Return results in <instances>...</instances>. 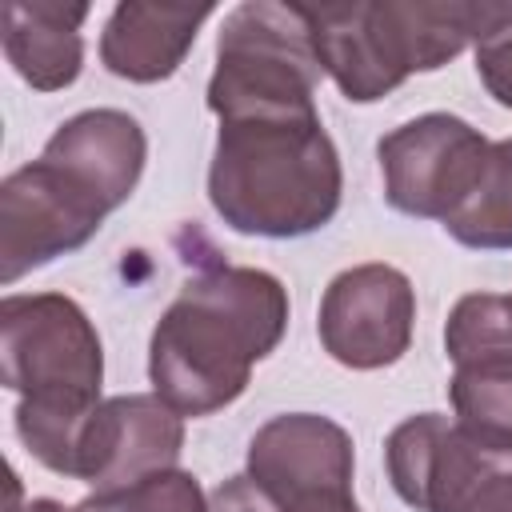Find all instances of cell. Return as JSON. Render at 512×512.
<instances>
[{"label": "cell", "mask_w": 512, "mask_h": 512, "mask_svg": "<svg viewBox=\"0 0 512 512\" xmlns=\"http://www.w3.org/2000/svg\"><path fill=\"white\" fill-rule=\"evenodd\" d=\"M356 448L344 424L320 412H280L264 420L244 456V476L276 504L312 492H352Z\"/></svg>", "instance_id": "obj_11"}, {"label": "cell", "mask_w": 512, "mask_h": 512, "mask_svg": "<svg viewBox=\"0 0 512 512\" xmlns=\"http://www.w3.org/2000/svg\"><path fill=\"white\" fill-rule=\"evenodd\" d=\"M492 140L456 112H424L380 136L384 200L400 216L448 220L476 188Z\"/></svg>", "instance_id": "obj_7"}, {"label": "cell", "mask_w": 512, "mask_h": 512, "mask_svg": "<svg viewBox=\"0 0 512 512\" xmlns=\"http://www.w3.org/2000/svg\"><path fill=\"white\" fill-rule=\"evenodd\" d=\"M0 376L16 392V436L56 476H72L84 420L100 404L104 344L88 312L64 292H8L0 300Z\"/></svg>", "instance_id": "obj_3"}, {"label": "cell", "mask_w": 512, "mask_h": 512, "mask_svg": "<svg viewBox=\"0 0 512 512\" xmlns=\"http://www.w3.org/2000/svg\"><path fill=\"white\" fill-rule=\"evenodd\" d=\"M440 228L472 252H508L512 248V136L492 140L472 196Z\"/></svg>", "instance_id": "obj_15"}, {"label": "cell", "mask_w": 512, "mask_h": 512, "mask_svg": "<svg viewBox=\"0 0 512 512\" xmlns=\"http://www.w3.org/2000/svg\"><path fill=\"white\" fill-rule=\"evenodd\" d=\"M320 72L352 104H376L436 72L492 28L500 0H328L300 4Z\"/></svg>", "instance_id": "obj_4"}, {"label": "cell", "mask_w": 512, "mask_h": 512, "mask_svg": "<svg viewBox=\"0 0 512 512\" xmlns=\"http://www.w3.org/2000/svg\"><path fill=\"white\" fill-rule=\"evenodd\" d=\"M8 480H12V512H80V508H68L60 500H52V496H36V500L20 504V476L12 468H8Z\"/></svg>", "instance_id": "obj_22"}, {"label": "cell", "mask_w": 512, "mask_h": 512, "mask_svg": "<svg viewBox=\"0 0 512 512\" xmlns=\"http://www.w3.org/2000/svg\"><path fill=\"white\" fill-rule=\"evenodd\" d=\"M212 4L120 0L100 32V64L128 84H160L180 72Z\"/></svg>", "instance_id": "obj_13"}, {"label": "cell", "mask_w": 512, "mask_h": 512, "mask_svg": "<svg viewBox=\"0 0 512 512\" xmlns=\"http://www.w3.org/2000/svg\"><path fill=\"white\" fill-rule=\"evenodd\" d=\"M40 160L56 164L112 216L144 176L148 136L124 108H84L44 140Z\"/></svg>", "instance_id": "obj_12"}, {"label": "cell", "mask_w": 512, "mask_h": 512, "mask_svg": "<svg viewBox=\"0 0 512 512\" xmlns=\"http://www.w3.org/2000/svg\"><path fill=\"white\" fill-rule=\"evenodd\" d=\"M320 60L300 4L244 0L216 36V68L208 76V112L216 120L320 112Z\"/></svg>", "instance_id": "obj_5"}, {"label": "cell", "mask_w": 512, "mask_h": 512, "mask_svg": "<svg viewBox=\"0 0 512 512\" xmlns=\"http://www.w3.org/2000/svg\"><path fill=\"white\" fill-rule=\"evenodd\" d=\"M108 212L56 164L32 160L0 184V280L12 288L32 268L84 248Z\"/></svg>", "instance_id": "obj_9"}, {"label": "cell", "mask_w": 512, "mask_h": 512, "mask_svg": "<svg viewBox=\"0 0 512 512\" xmlns=\"http://www.w3.org/2000/svg\"><path fill=\"white\" fill-rule=\"evenodd\" d=\"M276 512H360V504L352 492H312V496H300Z\"/></svg>", "instance_id": "obj_21"}, {"label": "cell", "mask_w": 512, "mask_h": 512, "mask_svg": "<svg viewBox=\"0 0 512 512\" xmlns=\"http://www.w3.org/2000/svg\"><path fill=\"white\" fill-rule=\"evenodd\" d=\"M344 200L340 152L320 112L220 120L208 204L240 236L296 240L320 232Z\"/></svg>", "instance_id": "obj_2"}, {"label": "cell", "mask_w": 512, "mask_h": 512, "mask_svg": "<svg viewBox=\"0 0 512 512\" xmlns=\"http://www.w3.org/2000/svg\"><path fill=\"white\" fill-rule=\"evenodd\" d=\"M412 328L416 288L396 264H352L336 272L320 296V348L352 372H376L404 360V352L412 348Z\"/></svg>", "instance_id": "obj_8"}, {"label": "cell", "mask_w": 512, "mask_h": 512, "mask_svg": "<svg viewBox=\"0 0 512 512\" xmlns=\"http://www.w3.org/2000/svg\"><path fill=\"white\" fill-rule=\"evenodd\" d=\"M448 400L456 424L484 440L512 444V360L452 364Z\"/></svg>", "instance_id": "obj_16"}, {"label": "cell", "mask_w": 512, "mask_h": 512, "mask_svg": "<svg viewBox=\"0 0 512 512\" xmlns=\"http://www.w3.org/2000/svg\"><path fill=\"white\" fill-rule=\"evenodd\" d=\"M180 452L184 416L156 392H124L100 400L84 420L68 480H84L92 492H116L144 476L180 468Z\"/></svg>", "instance_id": "obj_10"}, {"label": "cell", "mask_w": 512, "mask_h": 512, "mask_svg": "<svg viewBox=\"0 0 512 512\" xmlns=\"http://www.w3.org/2000/svg\"><path fill=\"white\" fill-rule=\"evenodd\" d=\"M208 512H276V504L240 472L216 484V492L208 496Z\"/></svg>", "instance_id": "obj_20"}, {"label": "cell", "mask_w": 512, "mask_h": 512, "mask_svg": "<svg viewBox=\"0 0 512 512\" xmlns=\"http://www.w3.org/2000/svg\"><path fill=\"white\" fill-rule=\"evenodd\" d=\"M444 352L452 364L512 360V292H468L444 320Z\"/></svg>", "instance_id": "obj_17"}, {"label": "cell", "mask_w": 512, "mask_h": 512, "mask_svg": "<svg viewBox=\"0 0 512 512\" xmlns=\"http://www.w3.org/2000/svg\"><path fill=\"white\" fill-rule=\"evenodd\" d=\"M288 312V288L264 268L212 264L196 272L152 328V392L192 420L236 404L252 368L280 348Z\"/></svg>", "instance_id": "obj_1"}, {"label": "cell", "mask_w": 512, "mask_h": 512, "mask_svg": "<svg viewBox=\"0 0 512 512\" xmlns=\"http://www.w3.org/2000/svg\"><path fill=\"white\" fill-rule=\"evenodd\" d=\"M76 508L80 512H208V496L192 472L168 468L116 492H92Z\"/></svg>", "instance_id": "obj_18"}, {"label": "cell", "mask_w": 512, "mask_h": 512, "mask_svg": "<svg viewBox=\"0 0 512 512\" xmlns=\"http://www.w3.org/2000/svg\"><path fill=\"white\" fill-rule=\"evenodd\" d=\"M472 56H476V76L484 92L500 108H512V0H500V16L476 40Z\"/></svg>", "instance_id": "obj_19"}, {"label": "cell", "mask_w": 512, "mask_h": 512, "mask_svg": "<svg viewBox=\"0 0 512 512\" xmlns=\"http://www.w3.org/2000/svg\"><path fill=\"white\" fill-rule=\"evenodd\" d=\"M84 20L88 4L8 0L0 8L4 60L32 92H64L84 72Z\"/></svg>", "instance_id": "obj_14"}, {"label": "cell", "mask_w": 512, "mask_h": 512, "mask_svg": "<svg viewBox=\"0 0 512 512\" xmlns=\"http://www.w3.org/2000/svg\"><path fill=\"white\" fill-rule=\"evenodd\" d=\"M384 472L416 512H512V444L440 412H416L388 432Z\"/></svg>", "instance_id": "obj_6"}]
</instances>
